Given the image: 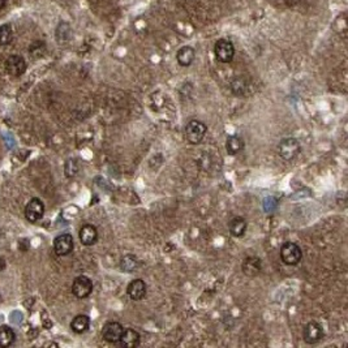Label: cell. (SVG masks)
Wrapping results in <instances>:
<instances>
[{
  "label": "cell",
  "instance_id": "obj_1",
  "mask_svg": "<svg viewBox=\"0 0 348 348\" xmlns=\"http://www.w3.org/2000/svg\"><path fill=\"white\" fill-rule=\"evenodd\" d=\"M280 258L282 262L288 266H296L303 258V252L301 248L295 243L287 241L280 248Z\"/></svg>",
  "mask_w": 348,
  "mask_h": 348
},
{
  "label": "cell",
  "instance_id": "obj_2",
  "mask_svg": "<svg viewBox=\"0 0 348 348\" xmlns=\"http://www.w3.org/2000/svg\"><path fill=\"white\" fill-rule=\"evenodd\" d=\"M206 132H208V127H206L205 123L200 122V120H191L185 126V137L192 145L201 143Z\"/></svg>",
  "mask_w": 348,
  "mask_h": 348
},
{
  "label": "cell",
  "instance_id": "obj_3",
  "mask_svg": "<svg viewBox=\"0 0 348 348\" xmlns=\"http://www.w3.org/2000/svg\"><path fill=\"white\" fill-rule=\"evenodd\" d=\"M301 146L300 142L293 137L283 139L278 145V153L284 160H292L299 155Z\"/></svg>",
  "mask_w": 348,
  "mask_h": 348
},
{
  "label": "cell",
  "instance_id": "obj_4",
  "mask_svg": "<svg viewBox=\"0 0 348 348\" xmlns=\"http://www.w3.org/2000/svg\"><path fill=\"white\" fill-rule=\"evenodd\" d=\"M214 54L220 63H231L235 55L233 45L227 39H219L214 46Z\"/></svg>",
  "mask_w": 348,
  "mask_h": 348
},
{
  "label": "cell",
  "instance_id": "obj_5",
  "mask_svg": "<svg viewBox=\"0 0 348 348\" xmlns=\"http://www.w3.org/2000/svg\"><path fill=\"white\" fill-rule=\"evenodd\" d=\"M91 292H93V282L90 278H87L85 275H80L74 279L72 284V293L77 299H85L87 296H90Z\"/></svg>",
  "mask_w": 348,
  "mask_h": 348
},
{
  "label": "cell",
  "instance_id": "obj_6",
  "mask_svg": "<svg viewBox=\"0 0 348 348\" xmlns=\"http://www.w3.org/2000/svg\"><path fill=\"white\" fill-rule=\"evenodd\" d=\"M303 337L305 343L308 345H316L318 342L324 338V329L321 326V324L316 322V321H312V322H308L304 327Z\"/></svg>",
  "mask_w": 348,
  "mask_h": 348
},
{
  "label": "cell",
  "instance_id": "obj_7",
  "mask_svg": "<svg viewBox=\"0 0 348 348\" xmlns=\"http://www.w3.org/2000/svg\"><path fill=\"white\" fill-rule=\"evenodd\" d=\"M74 241L70 233H62L54 240V251L58 256H67L73 251Z\"/></svg>",
  "mask_w": 348,
  "mask_h": 348
},
{
  "label": "cell",
  "instance_id": "obj_8",
  "mask_svg": "<svg viewBox=\"0 0 348 348\" xmlns=\"http://www.w3.org/2000/svg\"><path fill=\"white\" fill-rule=\"evenodd\" d=\"M45 214V205L39 199H32L25 208V216L29 222H38Z\"/></svg>",
  "mask_w": 348,
  "mask_h": 348
},
{
  "label": "cell",
  "instance_id": "obj_9",
  "mask_svg": "<svg viewBox=\"0 0 348 348\" xmlns=\"http://www.w3.org/2000/svg\"><path fill=\"white\" fill-rule=\"evenodd\" d=\"M5 70L8 74L13 77H20L25 73L26 70V62L22 56L12 55L9 56L5 62Z\"/></svg>",
  "mask_w": 348,
  "mask_h": 348
},
{
  "label": "cell",
  "instance_id": "obj_10",
  "mask_svg": "<svg viewBox=\"0 0 348 348\" xmlns=\"http://www.w3.org/2000/svg\"><path fill=\"white\" fill-rule=\"evenodd\" d=\"M123 331H124L123 325L112 321V322H108V324L105 325L103 330H102V337L108 343H119Z\"/></svg>",
  "mask_w": 348,
  "mask_h": 348
},
{
  "label": "cell",
  "instance_id": "obj_11",
  "mask_svg": "<svg viewBox=\"0 0 348 348\" xmlns=\"http://www.w3.org/2000/svg\"><path fill=\"white\" fill-rule=\"evenodd\" d=\"M146 283L143 282L142 279H133L132 282H129L128 287H127V293L135 301L142 300L146 295Z\"/></svg>",
  "mask_w": 348,
  "mask_h": 348
},
{
  "label": "cell",
  "instance_id": "obj_12",
  "mask_svg": "<svg viewBox=\"0 0 348 348\" xmlns=\"http://www.w3.org/2000/svg\"><path fill=\"white\" fill-rule=\"evenodd\" d=\"M243 273L248 277H256L261 273L262 269V262L261 260L256 256H252V257H247L243 262Z\"/></svg>",
  "mask_w": 348,
  "mask_h": 348
},
{
  "label": "cell",
  "instance_id": "obj_13",
  "mask_svg": "<svg viewBox=\"0 0 348 348\" xmlns=\"http://www.w3.org/2000/svg\"><path fill=\"white\" fill-rule=\"evenodd\" d=\"M80 240L86 247L94 245L98 240V230L93 224H85L80 230Z\"/></svg>",
  "mask_w": 348,
  "mask_h": 348
},
{
  "label": "cell",
  "instance_id": "obj_14",
  "mask_svg": "<svg viewBox=\"0 0 348 348\" xmlns=\"http://www.w3.org/2000/svg\"><path fill=\"white\" fill-rule=\"evenodd\" d=\"M139 338H141L139 337V333H137L135 329H124L119 343H120V346H123V347L133 348L136 347V346H139Z\"/></svg>",
  "mask_w": 348,
  "mask_h": 348
},
{
  "label": "cell",
  "instance_id": "obj_15",
  "mask_svg": "<svg viewBox=\"0 0 348 348\" xmlns=\"http://www.w3.org/2000/svg\"><path fill=\"white\" fill-rule=\"evenodd\" d=\"M228 230H230L231 236L241 237L247 231V220L241 216H235L228 223Z\"/></svg>",
  "mask_w": 348,
  "mask_h": 348
},
{
  "label": "cell",
  "instance_id": "obj_16",
  "mask_svg": "<svg viewBox=\"0 0 348 348\" xmlns=\"http://www.w3.org/2000/svg\"><path fill=\"white\" fill-rule=\"evenodd\" d=\"M196 58V51L195 49H192L189 46H184L181 47L180 50L176 54V59H178V63L180 64L181 67H189L193 60Z\"/></svg>",
  "mask_w": 348,
  "mask_h": 348
},
{
  "label": "cell",
  "instance_id": "obj_17",
  "mask_svg": "<svg viewBox=\"0 0 348 348\" xmlns=\"http://www.w3.org/2000/svg\"><path fill=\"white\" fill-rule=\"evenodd\" d=\"M90 326V318L85 314H78L70 322V329L76 333V334H82L89 329Z\"/></svg>",
  "mask_w": 348,
  "mask_h": 348
},
{
  "label": "cell",
  "instance_id": "obj_18",
  "mask_svg": "<svg viewBox=\"0 0 348 348\" xmlns=\"http://www.w3.org/2000/svg\"><path fill=\"white\" fill-rule=\"evenodd\" d=\"M244 146H245V143H244V139H241L240 136L233 135V136H230L227 139L226 150L230 155H236V154H239L241 150L244 149Z\"/></svg>",
  "mask_w": 348,
  "mask_h": 348
},
{
  "label": "cell",
  "instance_id": "obj_19",
  "mask_svg": "<svg viewBox=\"0 0 348 348\" xmlns=\"http://www.w3.org/2000/svg\"><path fill=\"white\" fill-rule=\"evenodd\" d=\"M16 334L12 327L9 326H0V347H9L13 345Z\"/></svg>",
  "mask_w": 348,
  "mask_h": 348
},
{
  "label": "cell",
  "instance_id": "obj_20",
  "mask_svg": "<svg viewBox=\"0 0 348 348\" xmlns=\"http://www.w3.org/2000/svg\"><path fill=\"white\" fill-rule=\"evenodd\" d=\"M139 266V262L137 261V258L133 256V254H127L122 258L120 261V268H122L123 272L132 273L135 270H137Z\"/></svg>",
  "mask_w": 348,
  "mask_h": 348
},
{
  "label": "cell",
  "instance_id": "obj_21",
  "mask_svg": "<svg viewBox=\"0 0 348 348\" xmlns=\"http://www.w3.org/2000/svg\"><path fill=\"white\" fill-rule=\"evenodd\" d=\"M13 33H12V28L9 24H4L0 26V45H8L12 41Z\"/></svg>",
  "mask_w": 348,
  "mask_h": 348
},
{
  "label": "cell",
  "instance_id": "obj_22",
  "mask_svg": "<svg viewBox=\"0 0 348 348\" xmlns=\"http://www.w3.org/2000/svg\"><path fill=\"white\" fill-rule=\"evenodd\" d=\"M245 89H247L245 87V82H244L241 77H239V78H236V80H233L231 82V90H232V93L235 95H243L245 93Z\"/></svg>",
  "mask_w": 348,
  "mask_h": 348
},
{
  "label": "cell",
  "instance_id": "obj_23",
  "mask_svg": "<svg viewBox=\"0 0 348 348\" xmlns=\"http://www.w3.org/2000/svg\"><path fill=\"white\" fill-rule=\"evenodd\" d=\"M300 1H301V0H284V3L287 4L288 7H295V5H297Z\"/></svg>",
  "mask_w": 348,
  "mask_h": 348
},
{
  "label": "cell",
  "instance_id": "obj_24",
  "mask_svg": "<svg viewBox=\"0 0 348 348\" xmlns=\"http://www.w3.org/2000/svg\"><path fill=\"white\" fill-rule=\"evenodd\" d=\"M4 268H5V261H4L3 257H0V272H1Z\"/></svg>",
  "mask_w": 348,
  "mask_h": 348
},
{
  "label": "cell",
  "instance_id": "obj_25",
  "mask_svg": "<svg viewBox=\"0 0 348 348\" xmlns=\"http://www.w3.org/2000/svg\"><path fill=\"white\" fill-rule=\"evenodd\" d=\"M4 5H5V0H0V9H3Z\"/></svg>",
  "mask_w": 348,
  "mask_h": 348
}]
</instances>
